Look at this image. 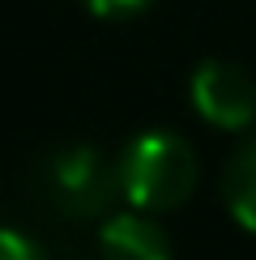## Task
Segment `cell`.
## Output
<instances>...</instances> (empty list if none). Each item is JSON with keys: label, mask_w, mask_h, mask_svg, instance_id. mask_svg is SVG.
<instances>
[{"label": "cell", "mask_w": 256, "mask_h": 260, "mask_svg": "<svg viewBox=\"0 0 256 260\" xmlns=\"http://www.w3.org/2000/svg\"><path fill=\"white\" fill-rule=\"evenodd\" d=\"M115 167H120V197L145 213L179 209L201 179L192 145L179 133H163V128L133 137L120 149Z\"/></svg>", "instance_id": "6da1fadb"}, {"label": "cell", "mask_w": 256, "mask_h": 260, "mask_svg": "<svg viewBox=\"0 0 256 260\" xmlns=\"http://www.w3.org/2000/svg\"><path fill=\"white\" fill-rule=\"evenodd\" d=\"M192 107H197L201 120H209L213 128H252L256 120V81L239 64L231 60H201L192 69Z\"/></svg>", "instance_id": "3957f363"}, {"label": "cell", "mask_w": 256, "mask_h": 260, "mask_svg": "<svg viewBox=\"0 0 256 260\" xmlns=\"http://www.w3.org/2000/svg\"><path fill=\"white\" fill-rule=\"evenodd\" d=\"M0 260H51L43 252L39 239H30V235L21 231H9V226H0Z\"/></svg>", "instance_id": "8992f818"}, {"label": "cell", "mask_w": 256, "mask_h": 260, "mask_svg": "<svg viewBox=\"0 0 256 260\" xmlns=\"http://www.w3.org/2000/svg\"><path fill=\"white\" fill-rule=\"evenodd\" d=\"M99 256L103 260H171V235L145 209L107 213L99 226Z\"/></svg>", "instance_id": "277c9868"}, {"label": "cell", "mask_w": 256, "mask_h": 260, "mask_svg": "<svg viewBox=\"0 0 256 260\" xmlns=\"http://www.w3.org/2000/svg\"><path fill=\"white\" fill-rule=\"evenodd\" d=\"M222 201H227L231 218L239 222L243 231L256 235V137H248L227 158V171H222Z\"/></svg>", "instance_id": "5b68a950"}, {"label": "cell", "mask_w": 256, "mask_h": 260, "mask_svg": "<svg viewBox=\"0 0 256 260\" xmlns=\"http://www.w3.org/2000/svg\"><path fill=\"white\" fill-rule=\"evenodd\" d=\"M149 5H154V0H85V9H90L94 17H103V21L137 17V13H145Z\"/></svg>", "instance_id": "52a82bcc"}, {"label": "cell", "mask_w": 256, "mask_h": 260, "mask_svg": "<svg viewBox=\"0 0 256 260\" xmlns=\"http://www.w3.org/2000/svg\"><path fill=\"white\" fill-rule=\"evenodd\" d=\"M39 183L64 218H103L120 197V167L94 145H64L43 158Z\"/></svg>", "instance_id": "7a4b0ae2"}]
</instances>
